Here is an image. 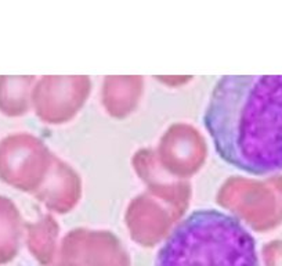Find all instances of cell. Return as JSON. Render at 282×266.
I'll return each mask as SVG.
<instances>
[{"label": "cell", "instance_id": "1", "mask_svg": "<svg viewBox=\"0 0 282 266\" xmlns=\"http://www.w3.org/2000/svg\"><path fill=\"white\" fill-rule=\"evenodd\" d=\"M204 126L226 164L255 176L282 172V75H224Z\"/></svg>", "mask_w": 282, "mask_h": 266}, {"label": "cell", "instance_id": "2", "mask_svg": "<svg viewBox=\"0 0 282 266\" xmlns=\"http://www.w3.org/2000/svg\"><path fill=\"white\" fill-rule=\"evenodd\" d=\"M155 266H260L255 237L234 215L195 209L174 226Z\"/></svg>", "mask_w": 282, "mask_h": 266}]
</instances>
